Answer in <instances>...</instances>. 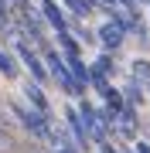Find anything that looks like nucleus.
<instances>
[{"instance_id":"2eb2a0df","label":"nucleus","mask_w":150,"mask_h":153,"mask_svg":"<svg viewBox=\"0 0 150 153\" xmlns=\"http://www.w3.org/2000/svg\"><path fill=\"white\" fill-rule=\"evenodd\" d=\"M133 78H137V82L140 85H150V65H147V61H133Z\"/></svg>"},{"instance_id":"1a4fd4ad","label":"nucleus","mask_w":150,"mask_h":153,"mask_svg":"<svg viewBox=\"0 0 150 153\" xmlns=\"http://www.w3.org/2000/svg\"><path fill=\"white\" fill-rule=\"evenodd\" d=\"M65 65H68V71H72L78 82H85V85H89V65L82 61V55H65Z\"/></svg>"},{"instance_id":"f03ea898","label":"nucleus","mask_w":150,"mask_h":153,"mask_svg":"<svg viewBox=\"0 0 150 153\" xmlns=\"http://www.w3.org/2000/svg\"><path fill=\"white\" fill-rule=\"evenodd\" d=\"M10 112L24 123V129H28L31 136H38V140H51V123H48L51 116H48V112L34 109V105H21V102H14Z\"/></svg>"},{"instance_id":"b1692460","label":"nucleus","mask_w":150,"mask_h":153,"mask_svg":"<svg viewBox=\"0 0 150 153\" xmlns=\"http://www.w3.org/2000/svg\"><path fill=\"white\" fill-rule=\"evenodd\" d=\"M137 4H143V0H137Z\"/></svg>"},{"instance_id":"a211bd4d","label":"nucleus","mask_w":150,"mask_h":153,"mask_svg":"<svg viewBox=\"0 0 150 153\" xmlns=\"http://www.w3.org/2000/svg\"><path fill=\"white\" fill-rule=\"evenodd\" d=\"M133 153H150V143H140V140H137V146H133Z\"/></svg>"},{"instance_id":"dca6fc26","label":"nucleus","mask_w":150,"mask_h":153,"mask_svg":"<svg viewBox=\"0 0 150 153\" xmlns=\"http://www.w3.org/2000/svg\"><path fill=\"white\" fill-rule=\"evenodd\" d=\"M61 4H65L72 14H78V17H82V0H61Z\"/></svg>"},{"instance_id":"7ed1b4c3","label":"nucleus","mask_w":150,"mask_h":153,"mask_svg":"<svg viewBox=\"0 0 150 153\" xmlns=\"http://www.w3.org/2000/svg\"><path fill=\"white\" fill-rule=\"evenodd\" d=\"M78 116H82L85 129H89V140H92V143H102L109 126L102 123V116H99V109H96L92 102H85V95H82V102H78Z\"/></svg>"},{"instance_id":"4be33fe9","label":"nucleus","mask_w":150,"mask_h":153,"mask_svg":"<svg viewBox=\"0 0 150 153\" xmlns=\"http://www.w3.org/2000/svg\"><path fill=\"white\" fill-rule=\"evenodd\" d=\"M0 126H10V123H7V116H4V112H0Z\"/></svg>"},{"instance_id":"393cba45","label":"nucleus","mask_w":150,"mask_h":153,"mask_svg":"<svg viewBox=\"0 0 150 153\" xmlns=\"http://www.w3.org/2000/svg\"><path fill=\"white\" fill-rule=\"evenodd\" d=\"M147 88H150V85H147Z\"/></svg>"},{"instance_id":"6ab92c4d","label":"nucleus","mask_w":150,"mask_h":153,"mask_svg":"<svg viewBox=\"0 0 150 153\" xmlns=\"http://www.w3.org/2000/svg\"><path fill=\"white\" fill-rule=\"evenodd\" d=\"M14 7H21V10H31V0H14Z\"/></svg>"},{"instance_id":"423d86ee","label":"nucleus","mask_w":150,"mask_h":153,"mask_svg":"<svg viewBox=\"0 0 150 153\" xmlns=\"http://www.w3.org/2000/svg\"><path fill=\"white\" fill-rule=\"evenodd\" d=\"M41 17H45V21H48L55 31H72V24H68L65 10H61L55 0H45V4H41Z\"/></svg>"},{"instance_id":"4468645a","label":"nucleus","mask_w":150,"mask_h":153,"mask_svg":"<svg viewBox=\"0 0 150 153\" xmlns=\"http://www.w3.org/2000/svg\"><path fill=\"white\" fill-rule=\"evenodd\" d=\"M92 68H99V71H106V75H113L116 71V61H113V51H102L99 58H96V65Z\"/></svg>"},{"instance_id":"ddd939ff","label":"nucleus","mask_w":150,"mask_h":153,"mask_svg":"<svg viewBox=\"0 0 150 153\" xmlns=\"http://www.w3.org/2000/svg\"><path fill=\"white\" fill-rule=\"evenodd\" d=\"M17 150V140L10 133V126H0V153H14Z\"/></svg>"},{"instance_id":"aec40b11","label":"nucleus","mask_w":150,"mask_h":153,"mask_svg":"<svg viewBox=\"0 0 150 153\" xmlns=\"http://www.w3.org/2000/svg\"><path fill=\"white\" fill-rule=\"evenodd\" d=\"M0 27H7V7H0Z\"/></svg>"},{"instance_id":"9d476101","label":"nucleus","mask_w":150,"mask_h":153,"mask_svg":"<svg viewBox=\"0 0 150 153\" xmlns=\"http://www.w3.org/2000/svg\"><path fill=\"white\" fill-rule=\"evenodd\" d=\"M119 92H123V102H126V105H137V109H140V102H143V85H140L137 78L126 88H119Z\"/></svg>"},{"instance_id":"f3484780","label":"nucleus","mask_w":150,"mask_h":153,"mask_svg":"<svg viewBox=\"0 0 150 153\" xmlns=\"http://www.w3.org/2000/svg\"><path fill=\"white\" fill-rule=\"evenodd\" d=\"M99 153H119V150H116V146H113V143H109V140H102V143H99Z\"/></svg>"},{"instance_id":"f8f14e48","label":"nucleus","mask_w":150,"mask_h":153,"mask_svg":"<svg viewBox=\"0 0 150 153\" xmlns=\"http://www.w3.org/2000/svg\"><path fill=\"white\" fill-rule=\"evenodd\" d=\"M58 44H61V51H65V55H82V51H78V41H75V34H72V31H58Z\"/></svg>"},{"instance_id":"20e7f679","label":"nucleus","mask_w":150,"mask_h":153,"mask_svg":"<svg viewBox=\"0 0 150 153\" xmlns=\"http://www.w3.org/2000/svg\"><path fill=\"white\" fill-rule=\"evenodd\" d=\"M17 58L24 61V68L31 71V78H34V82H41V85H45V78H48V68H45V61L38 58V51H34L28 41H17Z\"/></svg>"},{"instance_id":"f257e3e1","label":"nucleus","mask_w":150,"mask_h":153,"mask_svg":"<svg viewBox=\"0 0 150 153\" xmlns=\"http://www.w3.org/2000/svg\"><path fill=\"white\" fill-rule=\"evenodd\" d=\"M45 61H48V65H45V68H48V75H51V78H55V82L61 85V92L78 95V99L85 95V88H89V85H85V82H78L72 71H68L65 55H58V51H45Z\"/></svg>"},{"instance_id":"5701e85b","label":"nucleus","mask_w":150,"mask_h":153,"mask_svg":"<svg viewBox=\"0 0 150 153\" xmlns=\"http://www.w3.org/2000/svg\"><path fill=\"white\" fill-rule=\"evenodd\" d=\"M0 7H7V0H0Z\"/></svg>"},{"instance_id":"0eeeda50","label":"nucleus","mask_w":150,"mask_h":153,"mask_svg":"<svg viewBox=\"0 0 150 153\" xmlns=\"http://www.w3.org/2000/svg\"><path fill=\"white\" fill-rule=\"evenodd\" d=\"M24 99H28V105H34V109H41V112H51L45 88H41V82H34V78H31L28 85H24Z\"/></svg>"},{"instance_id":"9b49d317","label":"nucleus","mask_w":150,"mask_h":153,"mask_svg":"<svg viewBox=\"0 0 150 153\" xmlns=\"http://www.w3.org/2000/svg\"><path fill=\"white\" fill-rule=\"evenodd\" d=\"M0 75L4 78H17V61H14L10 51H4V48H0Z\"/></svg>"},{"instance_id":"412c9836","label":"nucleus","mask_w":150,"mask_h":153,"mask_svg":"<svg viewBox=\"0 0 150 153\" xmlns=\"http://www.w3.org/2000/svg\"><path fill=\"white\" fill-rule=\"evenodd\" d=\"M58 153H75V150L68 146V143H61V146H58Z\"/></svg>"},{"instance_id":"6e6552de","label":"nucleus","mask_w":150,"mask_h":153,"mask_svg":"<svg viewBox=\"0 0 150 153\" xmlns=\"http://www.w3.org/2000/svg\"><path fill=\"white\" fill-rule=\"evenodd\" d=\"M96 38L102 41V48H106V51H116L119 44H123V31H119V27H116V24H113V21H106L102 27L96 31Z\"/></svg>"},{"instance_id":"39448f33","label":"nucleus","mask_w":150,"mask_h":153,"mask_svg":"<svg viewBox=\"0 0 150 153\" xmlns=\"http://www.w3.org/2000/svg\"><path fill=\"white\" fill-rule=\"evenodd\" d=\"M65 123H68V133H72L75 146H89V129H85V123H82V116H78L75 105L65 109Z\"/></svg>"}]
</instances>
